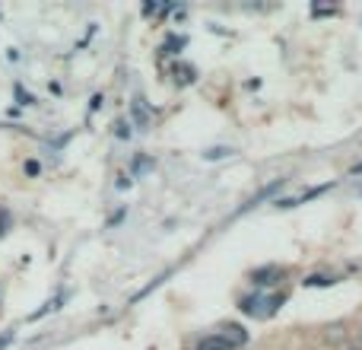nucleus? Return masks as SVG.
<instances>
[{
    "instance_id": "1",
    "label": "nucleus",
    "mask_w": 362,
    "mask_h": 350,
    "mask_svg": "<svg viewBox=\"0 0 362 350\" xmlns=\"http://www.w3.org/2000/svg\"><path fill=\"white\" fill-rule=\"evenodd\" d=\"M283 303H286L283 293H251L238 303V309H242L245 315H251V319H270Z\"/></svg>"
},
{
    "instance_id": "2",
    "label": "nucleus",
    "mask_w": 362,
    "mask_h": 350,
    "mask_svg": "<svg viewBox=\"0 0 362 350\" xmlns=\"http://www.w3.org/2000/svg\"><path fill=\"white\" fill-rule=\"evenodd\" d=\"M283 277H286V271L276 268V264H270V268H257V271H251L248 281L255 283L257 290H267V287H276V283H280Z\"/></svg>"
},
{
    "instance_id": "3",
    "label": "nucleus",
    "mask_w": 362,
    "mask_h": 350,
    "mask_svg": "<svg viewBox=\"0 0 362 350\" xmlns=\"http://www.w3.org/2000/svg\"><path fill=\"white\" fill-rule=\"evenodd\" d=\"M216 334H223V338L229 341L232 347H242V344H248V332H245L242 325H235V322H223V325L216 328Z\"/></svg>"
},
{
    "instance_id": "4",
    "label": "nucleus",
    "mask_w": 362,
    "mask_h": 350,
    "mask_svg": "<svg viewBox=\"0 0 362 350\" xmlns=\"http://www.w3.org/2000/svg\"><path fill=\"white\" fill-rule=\"evenodd\" d=\"M194 350H235V347H232L229 341L223 338V334L213 332V334H206V338H200V341H197V347H194Z\"/></svg>"
},
{
    "instance_id": "5",
    "label": "nucleus",
    "mask_w": 362,
    "mask_h": 350,
    "mask_svg": "<svg viewBox=\"0 0 362 350\" xmlns=\"http://www.w3.org/2000/svg\"><path fill=\"white\" fill-rule=\"evenodd\" d=\"M172 77H175V83H181V86H187V83L197 80V70L187 67V64H175V67H172Z\"/></svg>"
},
{
    "instance_id": "6",
    "label": "nucleus",
    "mask_w": 362,
    "mask_h": 350,
    "mask_svg": "<svg viewBox=\"0 0 362 350\" xmlns=\"http://www.w3.org/2000/svg\"><path fill=\"white\" fill-rule=\"evenodd\" d=\"M331 283H334V277H325V274L305 277V287H331Z\"/></svg>"
},
{
    "instance_id": "7",
    "label": "nucleus",
    "mask_w": 362,
    "mask_h": 350,
    "mask_svg": "<svg viewBox=\"0 0 362 350\" xmlns=\"http://www.w3.org/2000/svg\"><path fill=\"white\" fill-rule=\"evenodd\" d=\"M181 45H185V38H181V35H172L169 42L163 45V51H165V55H175V51L181 48Z\"/></svg>"
},
{
    "instance_id": "8",
    "label": "nucleus",
    "mask_w": 362,
    "mask_h": 350,
    "mask_svg": "<svg viewBox=\"0 0 362 350\" xmlns=\"http://www.w3.org/2000/svg\"><path fill=\"white\" fill-rule=\"evenodd\" d=\"M232 150H226V147H216V150H206V159H223V157H229Z\"/></svg>"
},
{
    "instance_id": "9",
    "label": "nucleus",
    "mask_w": 362,
    "mask_h": 350,
    "mask_svg": "<svg viewBox=\"0 0 362 350\" xmlns=\"http://www.w3.org/2000/svg\"><path fill=\"white\" fill-rule=\"evenodd\" d=\"M10 230V210H0V236Z\"/></svg>"
},
{
    "instance_id": "10",
    "label": "nucleus",
    "mask_w": 362,
    "mask_h": 350,
    "mask_svg": "<svg viewBox=\"0 0 362 350\" xmlns=\"http://www.w3.org/2000/svg\"><path fill=\"white\" fill-rule=\"evenodd\" d=\"M134 118L140 121V131H144V128H146V112H144L140 106H134Z\"/></svg>"
},
{
    "instance_id": "11",
    "label": "nucleus",
    "mask_w": 362,
    "mask_h": 350,
    "mask_svg": "<svg viewBox=\"0 0 362 350\" xmlns=\"http://www.w3.org/2000/svg\"><path fill=\"white\" fill-rule=\"evenodd\" d=\"M150 166H153L150 159H140V157L134 159V172H146V169H150Z\"/></svg>"
},
{
    "instance_id": "12",
    "label": "nucleus",
    "mask_w": 362,
    "mask_h": 350,
    "mask_svg": "<svg viewBox=\"0 0 362 350\" xmlns=\"http://www.w3.org/2000/svg\"><path fill=\"white\" fill-rule=\"evenodd\" d=\"M38 169H42V166H38L35 159H29V163H25V175H38Z\"/></svg>"
},
{
    "instance_id": "13",
    "label": "nucleus",
    "mask_w": 362,
    "mask_h": 350,
    "mask_svg": "<svg viewBox=\"0 0 362 350\" xmlns=\"http://www.w3.org/2000/svg\"><path fill=\"white\" fill-rule=\"evenodd\" d=\"M353 175H362V163H356V166H353Z\"/></svg>"
},
{
    "instance_id": "14",
    "label": "nucleus",
    "mask_w": 362,
    "mask_h": 350,
    "mask_svg": "<svg viewBox=\"0 0 362 350\" xmlns=\"http://www.w3.org/2000/svg\"><path fill=\"white\" fill-rule=\"evenodd\" d=\"M359 341H362V325H359Z\"/></svg>"
},
{
    "instance_id": "15",
    "label": "nucleus",
    "mask_w": 362,
    "mask_h": 350,
    "mask_svg": "<svg viewBox=\"0 0 362 350\" xmlns=\"http://www.w3.org/2000/svg\"><path fill=\"white\" fill-rule=\"evenodd\" d=\"M359 194H362V185H359Z\"/></svg>"
}]
</instances>
